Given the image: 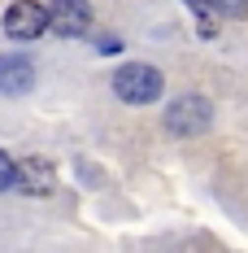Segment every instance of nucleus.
Returning a JSON list of instances; mask_svg holds the SVG:
<instances>
[{
  "label": "nucleus",
  "instance_id": "6",
  "mask_svg": "<svg viewBox=\"0 0 248 253\" xmlns=\"http://www.w3.org/2000/svg\"><path fill=\"white\" fill-rule=\"evenodd\" d=\"M31 83H35V66L26 61V57H0V92L4 96H22L31 92Z\"/></svg>",
  "mask_w": 248,
  "mask_h": 253
},
{
  "label": "nucleus",
  "instance_id": "3",
  "mask_svg": "<svg viewBox=\"0 0 248 253\" xmlns=\"http://www.w3.org/2000/svg\"><path fill=\"white\" fill-rule=\"evenodd\" d=\"M48 31V9L39 4V0H13L9 9H4V35L9 40H39Z\"/></svg>",
  "mask_w": 248,
  "mask_h": 253
},
{
  "label": "nucleus",
  "instance_id": "7",
  "mask_svg": "<svg viewBox=\"0 0 248 253\" xmlns=\"http://www.w3.org/2000/svg\"><path fill=\"white\" fill-rule=\"evenodd\" d=\"M9 188H18V166L9 162V153L0 149V192H9Z\"/></svg>",
  "mask_w": 248,
  "mask_h": 253
},
{
  "label": "nucleus",
  "instance_id": "2",
  "mask_svg": "<svg viewBox=\"0 0 248 253\" xmlns=\"http://www.w3.org/2000/svg\"><path fill=\"white\" fill-rule=\"evenodd\" d=\"M213 123V105L205 96H178L166 105V131L170 135H200Z\"/></svg>",
  "mask_w": 248,
  "mask_h": 253
},
{
  "label": "nucleus",
  "instance_id": "1",
  "mask_svg": "<svg viewBox=\"0 0 248 253\" xmlns=\"http://www.w3.org/2000/svg\"><path fill=\"white\" fill-rule=\"evenodd\" d=\"M113 92L122 96L126 105H148L161 96V70L148 66V61H131L113 75Z\"/></svg>",
  "mask_w": 248,
  "mask_h": 253
},
{
  "label": "nucleus",
  "instance_id": "8",
  "mask_svg": "<svg viewBox=\"0 0 248 253\" xmlns=\"http://www.w3.org/2000/svg\"><path fill=\"white\" fill-rule=\"evenodd\" d=\"M222 18H248V0H213Z\"/></svg>",
  "mask_w": 248,
  "mask_h": 253
},
{
  "label": "nucleus",
  "instance_id": "9",
  "mask_svg": "<svg viewBox=\"0 0 248 253\" xmlns=\"http://www.w3.org/2000/svg\"><path fill=\"white\" fill-rule=\"evenodd\" d=\"M118 48H122V44H118L113 35H105V40H100V52H118Z\"/></svg>",
  "mask_w": 248,
  "mask_h": 253
},
{
  "label": "nucleus",
  "instance_id": "5",
  "mask_svg": "<svg viewBox=\"0 0 248 253\" xmlns=\"http://www.w3.org/2000/svg\"><path fill=\"white\" fill-rule=\"evenodd\" d=\"M52 188H57L52 162H44V157H26L22 166H18V192H26V197H48Z\"/></svg>",
  "mask_w": 248,
  "mask_h": 253
},
{
  "label": "nucleus",
  "instance_id": "4",
  "mask_svg": "<svg viewBox=\"0 0 248 253\" xmlns=\"http://www.w3.org/2000/svg\"><path fill=\"white\" fill-rule=\"evenodd\" d=\"M92 26V4L87 0H52L48 4V31L61 35V40H74V35H87Z\"/></svg>",
  "mask_w": 248,
  "mask_h": 253
}]
</instances>
